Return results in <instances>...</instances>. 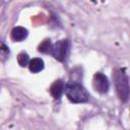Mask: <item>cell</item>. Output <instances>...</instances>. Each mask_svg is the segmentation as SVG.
<instances>
[{
    "label": "cell",
    "instance_id": "1",
    "mask_svg": "<svg viewBox=\"0 0 130 130\" xmlns=\"http://www.w3.org/2000/svg\"><path fill=\"white\" fill-rule=\"evenodd\" d=\"M113 79L115 82L118 96L122 102H127L129 98V82L125 69H116L113 72Z\"/></svg>",
    "mask_w": 130,
    "mask_h": 130
},
{
    "label": "cell",
    "instance_id": "2",
    "mask_svg": "<svg viewBox=\"0 0 130 130\" xmlns=\"http://www.w3.org/2000/svg\"><path fill=\"white\" fill-rule=\"evenodd\" d=\"M65 94L68 98V100L71 103L74 104H79V103H85L89 99V94L87 90L77 82H68L65 84L64 88Z\"/></svg>",
    "mask_w": 130,
    "mask_h": 130
},
{
    "label": "cell",
    "instance_id": "3",
    "mask_svg": "<svg viewBox=\"0 0 130 130\" xmlns=\"http://www.w3.org/2000/svg\"><path fill=\"white\" fill-rule=\"evenodd\" d=\"M68 48H69L68 41L67 40H60L53 45L52 50H51V54L56 60L63 61L66 58Z\"/></svg>",
    "mask_w": 130,
    "mask_h": 130
},
{
    "label": "cell",
    "instance_id": "4",
    "mask_svg": "<svg viewBox=\"0 0 130 130\" xmlns=\"http://www.w3.org/2000/svg\"><path fill=\"white\" fill-rule=\"evenodd\" d=\"M92 85L93 88L100 93H107L110 88V82L108 80V77L102 72H96L93 75Z\"/></svg>",
    "mask_w": 130,
    "mask_h": 130
},
{
    "label": "cell",
    "instance_id": "5",
    "mask_svg": "<svg viewBox=\"0 0 130 130\" xmlns=\"http://www.w3.org/2000/svg\"><path fill=\"white\" fill-rule=\"evenodd\" d=\"M64 88H65L64 82H63L61 79H58V80H55V81L52 83V85H51V87H50V92H51V94H52V96H53L54 99L58 100V99H60L61 95L63 94Z\"/></svg>",
    "mask_w": 130,
    "mask_h": 130
},
{
    "label": "cell",
    "instance_id": "6",
    "mask_svg": "<svg viewBox=\"0 0 130 130\" xmlns=\"http://www.w3.org/2000/svg\"><path fill=\"white\" fill-rule=\"evenodd\" d=\"M28 35V31L26 28L22 26H15L11 30V39L14 42H21L23 41Z\"/></svg>",
    "mask_w": 130,
    "mask_h": 130
},
{
    "label": "cell",
    "instance_id": "7",
    "mask_svg": "<svg viewBox=\"0 0 130 130\" xmlns=\"http://www.w3.org/2000/svg\"><path fill=\"white\" fill-rule=\"evenodd\" d=\"M44 66H45V63L41 58H34L28 63V68L32 73H38L42 71L44 69Z\"/></svg>",
    "mask_w": 130,
    "mask_h": 130
},
{
    "label": "cell",
    "instance_id": "8",
    "mask_svg": "<svg viewBox=\"0 0 130 130\" xmlns=\"http://www.w3.org/2000/svg\"><path fill=\"white\" fill-rule=\"evenodd\" d=\"M52 47H53V44L51 42L50 39H46L44 40L38 47V51L41 52V53H44V54H48V53H51V50H52Z\"/></svg>",
    "mask_w": 130,
    "mask_h": 130
},
{
    "label": "cell",
    "instance_id": "9",
    "mask_svg": "<svg viewBox=\"0 0 130 130\" xmlns=\"http://www.w3.org/2000/svg\"><path fill=\"white\" fill-rule=\"evenodd\" d=\"M29 56L26 54V53H24V52H21V53H19L18 55H17V62H18V64L21 66V67H25V66H27L28 65V63H29Z\"/></svg>",
    "mask_w": 130,
    "mask_h": 130
},
{
    "label": "cell",
    "instance_id": "10",
    "mask_svg": "<svg viewBox=\"0 0 130 130\" xmlns=\"http://www.w3.org/2000/svg\"><path fill=\"white\" fill-rule=\"evenodd\" d=\"M9 55V49L8 47L0 41V61H4L7 59Z\"/></svg>",
    "mask_w": 130,
    "mask_h": 130
}]
</instances>
